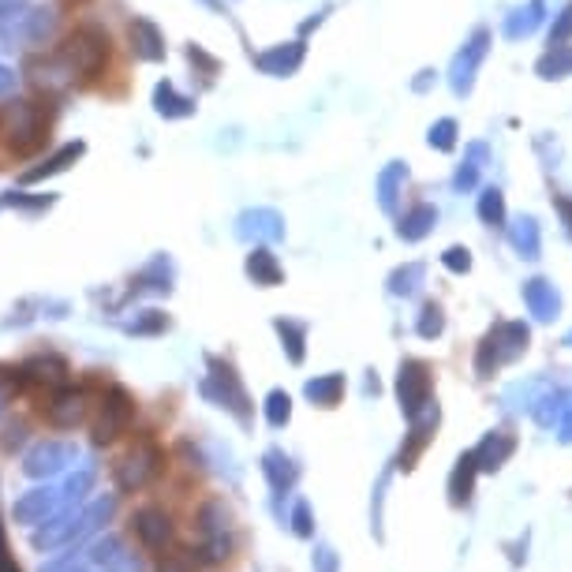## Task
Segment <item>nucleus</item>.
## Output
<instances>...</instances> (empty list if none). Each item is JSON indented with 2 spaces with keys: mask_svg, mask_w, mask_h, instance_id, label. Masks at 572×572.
I'll return each instance as SVG.
<instances>
[{
  "mask_svg": "<svg viewBox=\"0 0 572 572\" xmlns=\"http://www.w3.org/2000/svg\"><path fill=\"white\" fill-rule=\"evenodd\" d=\"M509 240H513V247L524 258H539V251H543V232H539V221L531 214L516 217L509 225Z\"/></svg>",
  "mask_w": 572,
  "mask_h": 572,
  "instance_id": "a878e982",
  "label": "nucleus"
},
{
  "mask_svg": "<svg viewBox=\"0 0 572 572\" xmlns=\"http://www.w3.org/2000/svg\"><path fill=\"white\" fill-rule=\"evenodd\" d=\"M546 19V0H528V4H520L513 12L505 15V38L509 42H520V38H531L535 30L543 27Z\"/></svg>",
  "mask_w": 572,
  "mask_h": 572,
  "instance_id": "5701e85b",
  "label": "nucleus"
},
{
  "mask_svg": "<svg viewBox=\"0 0 572 572\" xmlns=\"http://www.w3.org/2000/svg\"><path fill=\"white\" fill-rule=\"evenodd\" d=\"M60 501H64V494H60V487H42V490H30V494H23V498L12 505V516L19 520V524H42L45 516H53L60 509Z\"/></svg>",
  "mask_w": 572,
  "mask_h": 572,
  "instance_id": "a211bd4d",
  "label": "nucleus"
},
{
  "mask_svg": "<svg viewBox=\"0 0 572 572\" xmlns=\"http://www.w3.org/2000/svg\"><path fill=\"white\" fill-rule=\"evenodd\" d=\"M86 154V143L83 139H72V143L57 146L49 158H42L38 165H30V169L19 172V184L30 187V184H45V180H53V176H60V172H68L75 165V161Z\"/></svg>",
  "mask_w": 572,
  "mask_h": 572,
  "instance_id": "ddd939ff",
  "label": "nucleus"
},
{
  "mask_svg": "<svg viewBox=\"0 0 572 572\" xmlns=\"http://www.w3.org/2000/svg\"><path fill=\"white\" fill-rule=\"evenodd\" d=\"M236 236L244 244H281L285 240V217L277 214L273 206H247L244 214L236 217Z\"/></svg>",
  "mask_w": 572,
  "mask_h": 572,
  "instance_id": "6e6552de",
  "label": "nucleus"
},
{
  "mask_svg": "<svg viewBox=\"0 0 572 572\" xmlns=\"http://www.w3.org/2000/svg\"><path fill=\"white\" fill-rule=\"evenodd\" d=\"M442 266L449 273H468V270H472V251H468V247H460V244H453L442 255Z\"/></svg>",
  "mask_w": 572,
  "mask_h": 572,
  "instance_id": "c03bdc74",
  "label": "nucleus"
},
{
  "mask_svg": "<svg viewBox=\"0 0 572 572\" xmlns=\"http://www.w3.org/2000/svg\"><path fill=\"white\" fill-rule=\"evenodd\" d=\"M128 333H135V337H158V333H165L169 329V318L161 315V311H139V315L131 318Z\"/></svg>",
  "mask_w": 572,
  "mask_h": 572,
  "instance_id": "c9c22d12",
  "label": "nucleus"
},
{
  "mask_svg": "<svg viewBox=\"0 0 572 572\" xmlns=\"http://www.w3.org/2000/svg\"><path fill=\"white\" fill-rule=\"evenodd\" d=\"M569 344H572V333H569Z\"/></svg>",
  "mask_w": 572,
  "mask_h": 572,
  "instance_id": "603ef678",
  "label": "nucleus"
},
{
  "mask_svg": "<svg viewBox=\"0 0 572 572\" xmlns=\"http://www.w3.org/2000/svg\"><path fill=\"white\" fill-rule=\"evenodd\" d=\"M288 419H292V397L285 389H270L266 393V423L270 427H285Z\"/></svg>",
  "mask_w": 572,
  "mask_h": 572,
  "instance_id": "e433bc0d",
  "label": "nucleus"
},
{
  "mask_svg": "<svg viewBox=\"0 0 572 572\" xmlns=\"http://www.w3.org/2000/svg\"><path fill=\"white\" fill-rule=\"evenodd\" d=\"M397 397H401V408L412 419H419V412L430 404V367L419 363V359H408L401 363V374H397Z\"/></svg>",
  "mask_w": 572,
  "mask_h": 572,
  "instance_id": "9d476101",
  "label": "nucleus"
},
{
  "mask_svg": "<svg viewBox=\"0 0 572 572\" xmlns=\"http://www.w3.org/2000/svg\"><path fill=\"white\" fill-rule=\"evenodd\" d=\"M266 475L273 479V487L281 490L285 483H292V475H296V468H292V460L285 457V453H266Z\"/></svg>",
  "mask_w": 572,
  "mask_h": 572,
  "instance_id": "58836bf2",
  "label": "nucleus"
},
{
  "mask_svg": "<svg viewBox=\"0 0 572 572\" xmlns=\"http://www.w3.org/2000/svg\"><path fill=\"white\" fill-rule=\"evenodd\" d=\"M490 42H494V34H490L487 27L472 30V38L460 45L457 57H453V64H449V90L457 94V98H468L475 90V79H479V68H483V60H487L490 53Z\"/></svg>",
  "mask_w": 572,
  "mask_h": 572,
  "instance_id": "39448f33",
  "label": "nucleus"
},
{
  "mask_svg": "<svg viewBox=\"0 0 572 572\" xmlns=\"http://www.w3.org/2000/svg\"><path fill=\"white\" fill-rule=\"evenodd\" d=\"M187 60H191V68H199L206 79H214L217 72H221V60L214 57V53H206L199 42H191L187 45Z\"/></svg>",
  "mask_w": 572,
  "mask_h": 572,
  "instance_id": "a19ab883",
  "label": "nucleus"
},
{
  "mask_svg": "<svg viewBox=\"0 0 572 572\" xmlns=\"http://www.w3.org/2000/svg\"><path fill=\"white\" fill-rule=\"evenodd\" d=\"M0 139L12 158H30L49 143V109L34 98H8L0 113Z\"/></svg>",
  "mask_w": 572,
  "mask_h": 572,
  "instance_id": "f03ea898",
  "label": "nucleus"
},
{
  "mask_svg": "<svg viewBox=\"0 0 572 572\" xmlns=\"http://www.w3.org/2000/svg\"><path fill=\"white\" fill-rule=\"evenodd\" d=\"M195 109H199L195 98H187L172 79H161V83L154 86V113H158L161 120H187V116H195Z\"/></svg>",
  "mask_w": 572,
  "mask_h": 572,
  "instance_id": "4be33fe9",
  "label": "nucleus"
},
{
  "mask_svg": "<svg viewBox=\"0 0 572 572\" xmlns=\"http://www.w3.org/2000/svg\"><path fill=\"white\" fill-rule=\"evenodd\" d=\"M135 423V397L124 386H109L101 393L98 415H94V445H113L116 438H124Z\"/></svg>",
  "mask_w": 572,
  "mask_h": 572,
  "instance_id": "7ed1b4c3",
  "label": "nucleus"
},
{
  "mask_svg": "<svg viewBox=\"0 0 572 572\" xmlns=\"http://www.w3.org/2000/svg\"><path fill=\"white\" fill-rule=\"evenodd\" d=\"M423 262H408V266H401V270L389 273V292L393 296H412L415 288L423 285Z\"/></svg>",
  "mask_w": 572,
  "mask_h": 572,
  "instance_id": "72a5a7b5",
  "label": "nucleus"
},
{
  "mask_svg": "<svg viewBox=\"0 0 572 572\" xmlns=\"http://www.w3.org/2000/svg\"><path fill=\"white\" fill-rule=\"evenodd\" d=\"M90 561L98 565V569H116L120 561H124V543L109 535V539H98V543L90 546Z\"/></svg>",
  "mask_w": 572,
  "mask_h": 572,
  "instance_id": "f704fd0d",
  "label": "nucleus"
},
{
  "mask_svg": "<svg viewBox=\"0 0 572 572\" xmlns=\"http://www.w3.org/2000/svg\"><path fill=\"white\" fill-rule=\"evenodd\" d=\"M419 337H438V333H442L445 329V315H442V307H438V303H427V307H423V315H419Z\"/></svg>",
  "mask_w": 572,
  "mask_h": 572,
  "instance_id": "79ce46f5",
  "label": "nucleus"
},
{
  "mask_svg": "<svg viewBox=\"0 0 572 572\" xmlns=\"http://www.w3.org/2000/svg\"><path fill=\"white\" fill-rule=\"evenodd\" d=\"M60 19H64V15H60L57 4L30 8L27 19L19 23V30H15L12 38H23V42H30V45H49L60 34Z\"/></svg>",
  "mask_w": 572,
  "mask_h": 572,
  "instance_id": "dca6fc26",
  "label": "nucleus"
},
{
  "mask_svg": "<svg viewBox=\"0 0 572 572\" xmlns=\"http://www.w3.org/2000/svg\"><path fill=\"white\" fill-rule=\"evenodd\" d=\"M4 42H8V38H4V34H0V49H12V45H4Z\"/></svg>",
  "mask_w": 572,
  "mask_h": 572,
  "instance_id": "3c124183",
  "label": "nucleus"
},
{
  "mask_svg": "<svg viewBox=\"0 0 572 572\" xmlns=\"http://www.w3.org/2000/svg\"><path fill=\"white\" fill-rule=\"evenodd\" d=\"M68 359L57 356V352H42V356H30L23 367H19V378H27V382H34V386H49L57 389L68 382Z\"/></svg>",
  "mask_w": 572,
  "mask_h": 572,
  "instance_id": "f3484780",
  "label": "nucleus"
},
{
  "mask_svg": "<svg viewBox=\"0 0 572 572\" xmlns=\"http://www.w3.org/2000/svg\"><path fill=\"white\" fill-rule=\"evenodd\" d=\"M487 158H490L487 143H468V158L460 161L457 172H453V191H457V195H468V191L479 187V172H483Z\"/></svg>",
  "mask_w": 572,
  "mask_h": 572,
  "instance_id": "b1692460",
  "label": "nucleus"
},
{
  "mask_svg": "<svg viewBox=\"0 0 572 572\" xmlns=\"http://www.w3.org/2000/svg\"><path fill=\"white\" fill-rule=\"evenodd\" d=\"M524 348H528V326H520V322H501L494 333H487V341L479 348L475 371L487 378L501 359H513L516 352H524Z\"/></svg>",
  "mask_w": 572,
  "mask_h": 572,
  "instance_id": "0eeeda50",
  "label": "nucleus"
},
{
  "mask_svg": "<svg viewBox=\"0 0 572 572\" xmlns=\"http://www.w3.org/2000/svg\"><path fill=\"white\" fill-rule=\"evenodd\" d=\"M60 60L72 68V75L79 83H98L101 75L109 72V60H113V38L109 30L86 19V23H75L57 45Z\"/></svg>",
  "mask_w": 572,
  "mask_h": 572,
  "instance_id": "f257e3e1",
  "label": "nucleus"
},
{
  "mask_svg": "<svg viewBox=\"0 0 572 572\" xmlns=\"http://www.w3.org/2000/svg\"><path fill=\"white\" fill-rule=\"evenodd\" d=\"M27 434H30V427L23 423V419L8 423V427L0 430V453H8V457H12L15 449H23V445H27Z\"/></svg>",
  "mask_w": 572,
  "mask_h": 572,
  "instance_id": "ea45409f",
  "label": "nucleus"
},
{
  "mask_svg": "<svg viewBox=\"0 0 572 572\" xmlns=\"http://www.w3.org/2000/svg\"><path fill=\"white\" fill-rule=\"evenodd\" d=\"M572 42V0L561 8V15L554 19V27H550V45H569Z\"/></svg>",
  "mask_w": 572,
  "mask_h": 572,
  "instance_id": "37998d69",
  "label": "nucleus"
},
{
  "mask_svg": "<svg viewBox=\"0 0 572 572\" xmlns=\"http://www.w3.org/2000/svg\"><path fill=\"white\" fill-rule=\"evenodd\" d=\"M128 45H131V53L143 60V64H161V60L169 57L165 30H161L154 19H146V15H135V19L128 23Z\"/></svg>",
  "mask_w": 572,
  "mask_h": 572,
  "instance_id": "9b49d317",
  "label": "nucleus"
},
{
  "mask_svg": "<svg viewBox=\"0 0 572 572\" xmlns=\"http://www.w3.org/2000/svg\"><path fill=\"white\" fill-rule=\"evenodd\" d=\"M86 412H90V397H86V389L68 386V382L53 389L49 404L42 408L45 423H49V427H57V430H75L86 419Z\"/></svg>",
  "mask_w": 572,
  "mask_h": 572,
  "instance_id": "1a4fd4ad",
  "label": "nucleus"
},
{
  "mask_svg": "<svg viewBox=\"0 0 572 572\" xmlns=\"http://www.w3.org/2000/svg\"><path fill=\"white\" fill-rule=\"evenodd\" d=\"M475 210H479V221L490 225V229H501V225L509 221V210H505V195H501V187H483V191H479V202H475Z\"/></svg>",
  "mask_w": 572,
  "mask_h": 572,
  "instance_id": "c756f323",
  "label": "nucleus"
},
{
  "mask_svg": "<svg viewBox=\"0 0 572 572\" xmlns=\"http://www.w3.org/2000/svg\"><path fill=\"white\" fill-rule=\"evenodd\" d=\"M30 8L34 4H27V0H0V30H4V38H12L19 30V23L27 19Z\"/></svg>",
  "mask_w": 572,
  "mask_h": 572,
  "instance_id": "4c0bfd02",
  "label": "nucleus"
},
{
  "mask_svg": "<svg viewBox=\"0 0 572 572\" xmlns=\"http://www.w3.org/2000/svg\"><path fill=\"white\" fill-rule=\"evenodd\" d=\"M273 329H277V337L285 344L288 359H292V363H303V356H307V326H303V322H292V318H277Z\"/></svg>",
  "mask_w": 572,
  "mask_h": 572,
  "instance_id": "c85d7f7f",
  "label": "nucleus"
},
{
  "mask_svg": "<svg viewBox=\"0 0 572 572\" xmlns=\"http://www.w3.org/2000/svg\"><path fill=\"white\" fill-rule=\"evenodd\" d=\"M572 72V45H550L543 57L535 60L539 79H565Z\"/></svg>",
  "mask_w": 572,
  "mask_h": 572,
  "instance_id": "cd10ccee",
  "label": "nucleus"
},
{
  "mask_svg": "<svg viewBox=\"0 0 572 572\" xmlns=\"http://www.w3.org/2000/svg\"><path fill=\"white\" fill-rule=\"evenodd\" d=\"M105 572H113V569H105Z\"/></svg>",
  "mask_w": 572,
  "mask_h": 572,
  "instance_id": "864d4df0",
  "label": "nucleus"
},
{
  "mask_svg": "<svg viewBox=\"0 0 572 572\" xmlns=\"http://www.w3.org/2000/svg\"><path fill=\"white\" fill-rule=\"evenodd\" d=\"M307 401H315L318 408H333V404L341 401L344 393V378L341 374H326V378H315V382H307Z\"/></svg>",
  "mask_w": 572,
  "mask_h": 572,
  "instance_id": "2f4dec72",
  "label": "nucleus"
},
{
  "mask_svg": "<svg viewBox=\"0 0 572 572\" xmlns=\"http://www.w3.org/2000/svg\"><path fill=\"white\" fill-rule=\"evenodd\" d=\"M554 206H558V214L565 217V225H569V232H572V199L558 195V199H554Z\"/></svg>",
  "mask_w": 572,
  "mask_h": 572,
  "instance_id": "de8ad7c7",
  "label": "nucleus"
},
{
  "mask_svg": "<svg viewBox=\"0 0 572 572\" xmlns=\"http://www.w3.org/2000/svg\"><path fill=\"white\" fill-rule=\"evenodd\" d=\"M165 464V453H161L154 442H139L131 445L124 457L116 460V487L120 490H143L146 483H154Z\"/></svg>",
  "mask_w": 572,
  "mask_h": 572,
  "instance_id": "423d86ee",
  "label": "nucleus"
},
{
  "mask_svg": "<svg viewBox=\"0 0 572 572\" xmlns=\"http://www.w3.org/2000/svg\"><path fill=\"white\" fill-rule=\"evenodd\" d=\"M15 90H19V75H15V68L0 64V101H8Z\"/></svg>",
  "mask_w": 572,
  "mask_h": 572,
  "instance_id": "a18cd8bd",
  "label": "nucleus"
},
{
  "mask_svg": "<svg viewBox=\"0 0 572 572\" xmlns=\"http://www.w3.org/2000/svg\"><path fill=\"white\" fill-rule=\"evenodd\" d=\"M131 528H135V535H139V543L146 550H165L172 543V516L165 509H158V505L139 509L131 516Z\"/></svg>",
  "mask_w": 572,
  "mask_h": 572,
  "instance_id": "2eb2a0df",
  "label": "nucleus"
},
{
  "mask_svg": "<svg viewBox=\"0 0 572 572\" xmlns=\"http://www.w3.org/2000/svg\"><path fill=\"white\" fill-rule=\"evenodd\" d=\"M404 184H408V165H404V161H389L386 169L378 172L374 195H378V206H382L386 214H397V210H401Z\"/></svg>",
  "mask_w": 572,
  "mask_h": 572,
  "instance_id": "aec40b11",
  "label": "nucleus"
},
{
  "mask_svg": "<svg viewBox=\"0 0 572 572\" xmlns=\"http://www.w3.org/2000/svg\"><path fill=\"white\" fill-rule=\"evenodd\" d=\"M12 389H19V386H0V415H4V408L12 401Z\"/></svg>",
  "mask_w": 572,
  "mask_h": 572,
  "instance_id": "09e8293b",
  "label": "nucleus"
},
{
  "mask_svg": "<svg viewBox=\"0 0 572 572\" xmlns=\"http://www.w3.org/2000/svg\"><path fill=\"white\" fill-rule=\"evenodd\" d=\"M202 393H206L217 408H229L244 427L251 423V397H247L240 374L232 371V363H225V359H210V374H206V382H202Z\"/></svg>",
  "mask_w": 572,
  "mask_h": 572,
  "instance_id": "20e7f679",
  "label": "nucleus"
},
{
  "mask_svg": "<svg viewBox=\"0 0 572 572\" xmlns=\"http://www.w3.org/2000/svg\"><path fill=\"white\" fill-rule=\"evenodd\" d=\"M135 288H143V292H172V262L169 255H158L150 258L139 277H135Z\"/></svg>",
  "mask_w": 572,
  "mask_h": 572,
  "instance_id": "bb28decb",
  "label": "nucleus"
},
{
  "mask_svg": "<svg viewBox=\"0 0 572 572\" xmlns=\"http://www.w3.org/2000/svg\"><path fill=\"white\" fill-rule=\"evenodd\" d=\"M158 572H195V569H191V558H187V554H169V558L158 565Z\"/></svg>",
  "mask_w": 572,
  "mask_h": 572,
  "instance_id": "49530a36",
  "label": "nucleus"
},
{
  "mask_svg": "<svg viewBox=\"0 0 572 572\" xmlns=\"http://www.w3.org/2000/svg\"><path fill=\"white\" fill-rule=\"evenodd\" d=\"M460 143V124L453 116H442V120H434L427 131V146L430 150H438V154H453Z\"/></svg>",
  "mask_w": 572,
  "mask_h": 572,
  "instance_id": "7c9ffc66",
  "label": "nucleus"
},
{
  "mask_svg": "<svg viewBox=\"0 0 572 572\" xmlns=\"http://www.w3.org/2000/svg\"><path fill=\"white\" fill-rule=\"evenodd\" d=\"M438 229V206L434 202H412L401 217H397V236L404 244H419L430 232Z\"/></svg>",
  "mask_w": 572,
  "mask_h": 572,
  "instance_id": "6ab92c4d",
  "label": "nucleus"
},
{
  "mask_svg": "<svg viewBox=\"0 0 572 572\" xmlns=\"http://www.w3.org/2000/svg\"><path fill=\"white\" fill-rule=\"evenodd\" d=\"M202 4H206L210 12H225V4H221V0H202Z\"/></svg>",
  "mask_w": 572,
  "mask_h": 572,
  "instance_id": "8fccbe9b",
  "label": "nucleus"
},
{
  "mask_svg": "<svg viewBox=\"0 0 572 572\" xmlns=\"http://www.w3.org/2000/svg\"><path fill=\"white\" fill-rule=\"evenodd\" d=\"M244 273L251 277V281H255L258 288H277L281 281H285V270H281V262H277V255H273L266 244H255L251 251H247Z\"/></svg>",
  "mask_w": 572,
  "mask_h": 572,
  "instance_id": "412c9836",
  "label": "nucleus"
},
{
  "mask_svg": "<svg viewBox=\"0 0 572 572\" xmlns=\"http://www.w3.org/2000/svg\"><path fill=\"white\" fill-rule=\"evenodd\" d=\"M255 68L262 75H270V79H288V75H296L303 68V60H307V45L303 42H281V45H270V49H262L255 53Z\"/></svg>",
  "mask_w": 572,
  "mask_h": 572,
  "instance_id": "f8f14e48",
  "label": "nucleus"
},
{
  "mask_svg": "<svg viewBox=\"0 0 572 572\" xmlns=\"http://www.w3.org/2000/svg\"><path fill=\"white\" fill-rule=\"evenodd\" d=\"M72 457H75L72 445L49 438V442H38L34 449H30L27 460H23V472H27L30 479H45V475L64 472V468L72 464Z\"/></svg>",
  "mask_w": 572,
  "mask_h": 572,
  "instance_id": "4468645a",
  "label": "nucleus"
},
{
  "mask_svg": "<svg viewBox=\"0 0 572 572\" xmlns=\"http://www.w3.org/2000/svg\"><path fill=\"white\" fill-rule=\"evenodd\" d=\"M524 300H528L531 315L535 318H554L558 315V292H554V285L546 281V277H531L528 285H524Z\"/></svg>",
  "mask_w": 572,
  "mask_h": 572,
  "instance_id": "393cba45",
  "label": "nucleus"
},
{
  "mask_svg": "<svg viewBox=\"0 0 572 572\" xmlns=\"http://www.w3.org/2000/svg\"><path fill=\"white\" fill-rule=\"evenodd\" d=\"M195 520H199L202 535H225V528H229V509H225V501L221 498H210L199 505Z\"/></svg>",
  "mask_w": 572,
  "mask_h": 572,
  "instance_id": "473e14b6",
  "label": "nucleus"
}]
</instances>
